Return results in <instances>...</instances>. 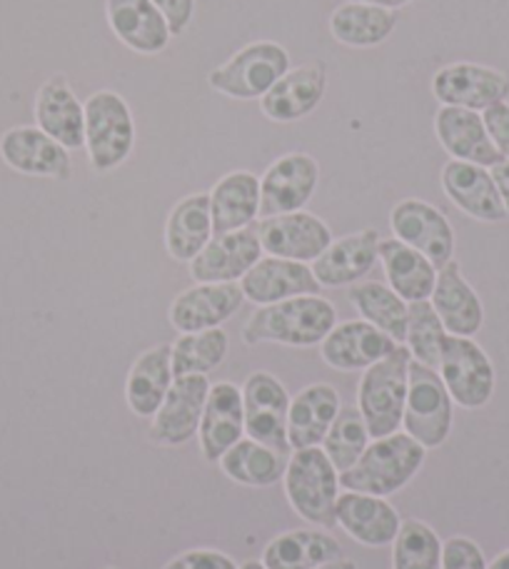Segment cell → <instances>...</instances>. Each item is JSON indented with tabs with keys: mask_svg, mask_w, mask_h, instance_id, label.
Masks as SVG:
<instances>
[{
	"mask_svg": "<svg viewBox=\"0 0 509 569\" xmlns=\"http://www.w3.org/2000/svg\"><path fill=\"white\" fill-rule=\"evenodd\" d=\"M338 325V310L320 295H300L262 308L250 315L242 328V342L248 348L262 342L288 345V348H315Z\"/></svg>",
	"mask_w": 509,
	"mask_h": 569,
	"instance_id": "1",
	"label": "cell"
},
{
	"mask_svg": "<svg viewBox=\"0 0 509 569\" xmlns=\"http://www.w3.org/2000/svg\"><path fill=\"white\" fill-rule=\"evenodd\" d=\"M427 447L407 432H392L370 440L348 472L340 475V487L350 492L390 497L415 480L422 470Z\"/></svg>",
	"mask_w": 509,
	"mask_h": 569,
	"instance_id": "2",
	"label": "cell"
},
{
	"mask_svg": "<svg viewBox=\"0 0 509 569\" xmlns=\"http://www.w3.org/2000/svg\"><path fill=\"white\" fill-rule=\"evenodd\" d=\"M285 495L295 510L308 525L330 530L335 522V502L340 497V472L335 470L322 447L295 450L285 470Z\"/></svg>",
	"mask_w": 509,
	"mask_h": 569,
	"instance_id": "3",
	"label": "cell"
},
{
	"mask_svg": "<svg viewBox=\"0 0 509 569\" xmlns=\"http://www.w3.org/2000/svg\"><path fill=\"white\" fill-rule=\"evenodd\" d=\"M136 118L116 90H96L86 100V150L96 172H113L136 150Z\"/></svg>",
	"mask_w": 509,
	"mask_h": 569,
	"instance_id": "4",
	"label": "cell"
},
{
	"mask_svg": "<svg viewBox=\"0 0 509 569\" xmlns=\"http://www.w3.org/2000/svg\"><path fill=\"white\" fill-rule=\"evenodd\" d=\"M412 355L400 345L385 360L375 362L362 372L358 388V410L372 440L397 432L402 427L405 402H407V370Z\"/></svg>",
	"mask_w": 509,
	"mask_h": 569,
	"instance_id": "5",
	"label": "cell"
},
{
	"mask_svg": "<svg viewBox=\"0 0 509 569\" xmlns=\"http://www.w3.org/2000/svg\"><path fill=\"white\" fill-rule=\"evenodd\" d=\"M292 68L290 53L275 40H255L210 70L208 83L232 100H260Z\"/></svg>",
	"mask_w": 509,
	"mask_h": 569,
	"instance_id": "6",
	"label": "cell"
},
{
	"mask_svg": "<svg viewBox=\"0 0 509 569\" xmlns=\"http://www.w3.org/2000/svg\"><path fill=\"white\" fill-rule=\"evenodd\" d=\"M452 415L455 402L440 372L412 360L410 370H407V402L402 415L405 432L427 450H435L450 437Z\"/></svg>",
	"mask_w": 509,
	"mask_h": 569,
	"instance_id": "7",
	"label": "cell"
},
{
	"mask_svg": "<svg viewBox=\"0 0 509 569\" xmlns=\"http://www.w3.org/2000/svg\"><path fill=\"white\" fill-rule=\"evenodd\" d=\"M440 378L455 405L480 410L495 395V365L472 338L447 335L442 342Z\"/></svg>",
	"mask_w": 509,
	"mask_h": 569,
	"instance_id": "8",
	"label": "cell"
},
{
	"mask_svg": "<svg viewBox=\"0 0 509 569\" xmlns=\"http://www.w3.org/2000/svg\"><path fill=\"white\" fill-rule=\"evenodd\" d=\"M242 410H246V435L270 450L290 455L288 410L290 395L270 372H252L242 385Z\"/></svg>",
	"mask_w": 509,
	"mask_h": 569,
	"instance_id": "9",
	"label": "cell"
},
{
	"mask_svg": "<svg viewBox=\"0 0 509 569\" xmlns=\"http://www.w3.org/2000/svg\"><path fill=\"white\" fill-rule=\"evenodd\" d=\"M390 230L405 246L432 262L440 270L455 260V230L440 208L420 198H405L390 210Z\"/></svg>",
	"mask_w": 509,
	"mask_h": 569,
	"instance_id": "10",
	"label": "cell"
},
{
	"mask_svg": "<svg viewBox=\"0 0 509 569\" xmlns=\"http://www.w3.org/2000/svg\"><path fill=\"white\" fill-rule=\"evenodd\" d=\"M432 96L440 106L485 113L509 98V73L480 63H447L432 76Z\"/></svg>",
	"mask_w": 509,
	"mask_h": 569,
	"instance_id": "11",
	"label": "cell"
},
{
	"mask_svg": "<svg viewBox=\"0 0 509 569\" xmlns=\"http://www.w3.org/2000/svg\"><path fill=\"white\" fill-rule=\"evenodd\" d=\"M255 232H258L265 256L308 262V266L318 260L335 240L328 222L305 210L260 218L255 222Z\"/></svg>",
	"mask_w": 509,
	"mask_h": 569,
	"instance_id": "12",
	"label": "cell"
},
{
	"mask_svg": "<svg viewBox=\"0 0 509 569\" xmlns=\"http://www.w3.org/2000/svg\"><path fill=\"white\" fill-rule=\"evenodd\" d=\"M320 182L318 160L308 152H288L260 176V218L298 212L312 200Z\"/></svg>",
	"mask_w": 509,
	"mask_h": 569,
	"instance_id": "13",
	"label": "cell"
},
{
	"mask_svg": "<svg viewBox=\"0 0 509 569\" xmlns=\"http://www.w3.org/2000/svg\"><path fill=\"white\" fill-rule=\"evenodd\" d=\"M208 395V375H182V378L172 380L160 410L152 415L150 440L166 447L190 442L198 435Z\"/></svg>",
	"mask_w": 509,
	"mask_h": 569,
	"instance_id": "14",
	"label": "cell"
},
{
	"mask_svg": "<svg viewBox=\"0 0 509 569\" xmlns=\"http://www.w3.org/2000/svg\"><path fill=\"white\" fill-rule=\"evenodd\" d=\"M0 160L10 170L28 178L70 180L73 158L60 142H56L36 126H16L0 136Z\"/></svg>",
	"mask_w": 509,
	"mask_h": 569,
	"instance_id": "15",
	"label": "cell"
},
{
	"mask_svg": "<svg viewBox=\"0 0 509 569\" xmlns=\"http://www.w3.org/2000/svg\"><path fill=\"white\" fill-rule=\"evenodd\" d=\"M246 295L240 282H196L170 302L168 318L180 335L220 328L236 315Z\"/></svg>",
	"mask_w": 509,
	"mask_h": 569,
	"instance_id": "16",
	"label": "cell"
},
{
	"mask_svg": "<svg viewBox=\"0 0 509 569\" xmlns=\"http://www.w3.org/2000/svg\"><path fill=\"white\" fill-rule=\"evenodd\" d=\"M36 128L60 142L66 150L86 148V103H80L68 76H50L33 100Z\"/></svg>",
	"mask_w": 509,
	"mask_h": 569,
	"instance_id": "17",
	"label": "cell"
},
{
	"mask_svg": "<svg viewBox=\"0 0 509 569\" xmlns=\"http://www.w3.org/2000/svg\"><path fill=\"white\" fill-rule=\"evenodd\" d=\"M328 90V68L320 60L290 68L260 98L262 116L272 123H298L320 108Z\"/></svg>",
	"mask_w": 509,
	"mask_h": 569,
	"instance_id": "18",
	"label": "cell"
},
{
	"mask_svg": "<svg viewBox=\"0 0 509 569\" xmlns=\"http://www.w3.org/2000/svg\"><path fill=\"white\" fill-rule=\"evenodd\" d=\"M262 256L258 232L255 228H242L212 236L196 260L188 262V270L196 282H240Z\"/></svg>",
	"mask_w": 509,
	"mask_h": 569,
	"instance_id": "19",
	"label": "cell"
},
{
	"mask_svg": "<svg viewBox=\"0 0 509 569\" xmlns=\"http://www.w3.org/2000/svg\"><path fill=\"white\" fill-rule=\"evenodd\" d=\"M400 345L390 335L375 328V325L365 320H350L335 325L328 338L320 342V358L332 370L355 372L372 368L375 362L385 360Z\"/></svg>",
	"mask_w": 509,
	"mask_h": 569,
	"instance_id": "20",
	"label": "cell"
},
{
	"mask_svg": "<svg viewBox=\"0 0 509 569\" xmlns=\"http://www.w3.org/2000/svg\"><path fill=\"white\" fill-rule=\"evenodd\" d=\"M435 136L452 160L482 168H495L497 162L505 160L487 133L482 113L477 110L440 106L435 116Z\"/></svg>",
	"mask_w": 509,
	"mask_h": 569,
	"instance_id": "21",
	"label": "cell"
},
{
	"mask_svg": "<svg viewBox=\"0 0 509 569\" xmlns=\"http://www.w3.org/2000/svg\"><path fill=\"white\" fill-rule=\"evenodd\" d=\"M242 295L255 305H275L300 295H320L322 284L315 280L308 262H295L285 258L262 256L246 278L240 280Z\"/></svg>",
	"mask_w": 509,
	"mask_h": 569,
	"instance_id": "22",
	"label": "cell"
},
{
	"mask_svg": "<svg viewBox=\"0 0 509 569\" xmlns=\"http://www.w3.org/2000/svg\"><path fill=\"white\" fill-rule=\"evenodd\" d=\"M440 182L445 196L450 198L455 202V208H460L465 216L480 222H502L509 218L490 168L472 166V162L462 160H450L442 168Z\"/></svg>",
	"mask_w": 509,
	"mask_h": 569,
	"instance_id": "23",
	"label": "cell"
},
{
	"mask_svg": "<svg viewBox=\"0 0 509 569\" xmlns=\"http://www.w3.org/2000/svg\"><path fill=\"white\" fill-rule=\"evenodd\" d=\"M246 435V410H242V390L232 382L210 385V395L202 410L198 440L202 457L208 462H220L232 445Z\"/></svg>",
	"mask_w": 509,
	"mask_h": 569,
	"instance_id": "24",
	"label": "cell"
},
{
	"mask_svg": "<svg viewBox=\"0 0 509 569\" xmlns=\"http://www.w3.org/2000/svg\"><path fill=\"white\" fill-rule=\"evenodd\" d=\"M430 302L437 318L445 325L447 335L457 338H475L482 330L485 308L480 295L465 280L460 262L450 260L445 268L437 270V282L430 295Z\"/></svg>",
	"mask_w": 509,
	"mask_h": 569,
	"instance_id": "25",
	"label": "cell"
},
{
	"mask_svg": "<svg viewBox=\"0 0 509 569\" xmlns=\"http://www.w3.org/2000/svg\"><path fill=\"white\" fill-rule=\"evenodd\" d=\"M378 250L380 232L372 228L332 240L328 250L310 266L315 280L322 288H345V284L360 282L378 262Z\"/></svg>",
	"mask_w": 509,
	"mask_h": 569,
	"instance_id": "26",
	"label": "cell"
},
{
	"mask_svg": "<svg viewBox=\"0 0 509 569\" xmlns=\"http://www.w3.org/2000/svg\"><path fill=\"white\" fill-rule=\"evenodd\" d=\"M335 522L348 532L355 542L365 547L392 545L400 532L402 520L385 497L342 492L335 502Z\"/></svg>",
	"mask_w": 509,
	"mask_h": 569,
	"instance_id": "27",
	"label": "cell"
},
{
	"mask_svg": "<svg viewBox=\"0 0 509 569\" xmlns=\"http://www.w3.org/2000/svg\"><path fill=\"white\" fill-rule=\"evenodd\" d=\"M106 18L116 38L138 56H160L170 46V28L152 0H106Z\"/></svg>",
	"mask_w": 509,
	"mask_h": 569,
	"instance_id": "28",
	"label": "cell"
},
{
	"mask_svg": "<svg viewBox=\"0 0 509 569\" xmlns=\"http://www.w3.org/2000/svg\"><path fill=\"white\" fill-rule=\"evenodd\" d=\"M342 410L340 392L328 382H315L290 398L288 442L290 450L320 447Z\"/></svg>",
	"mask_w": 509,
	"mask_h": 569,
	"instance_id": "29",
	"label": "cell"
},
{
	"mask_svg": "<svg viewBox=\"0 0 509 569\" xmlns=\"http://www.w3.org/2000/svg\"><path fill=\"white\" fill-rule=\"evenodd\" d=\"M212 232H236L260 218V178L250 170H232L210 190Z\"/></svg>",
	"mask_w": 509,
	"mask_h": 569,
	"instance_id": "30",
	"label": "cell"
},
{
	"mask_svg": "<svg viewBox=\"0 0 509 569\" xmlns=\"http://www.w3.org/2000/svg\"><path fill=\"white\" fill-rule=\"evenodd\" d=\"M378 262L385 270L387 284H390L407 305L430 300L437 282V268L422 256V252L405 246V242L397 238H387L380 240Z\"/></svg>",
	"mask_w": 509,
	"mask_h": 569,
	"instance_id": "31",
	"label": "cell"
},
{
	"mask_svg": "<svg viewBox=\"0 0 509 569\" xmlns=\"http://www.w3.org/2000/svg\"><path fill=\"white\" fill-rule=\"evenodd\" d=\"M210 192H192L176 202L166 220V250L172 260L190 262L212 240Z\"/></svg>",
	"mask_w": 509,
	"mask_h": 569,
	"instance_id": "32",
	"label": "cell"
},
{
	"mask_svg": "<svg viewBox=\"0 0 509 569\" xmlns=\"http://www.w3.org/2000/svg\"><path fill=\"white\" fill-rule=\"evenodd\" d=\"M172 380V355L170 345H156L132 362L126 380V400L132 415L152 418L160 410L162 400L170 390Z\"/></svg>",
	"mask_w": 509,
	"mask_h": 569,
	"instance_id": "33",
	"label": "cell"
},
{
	"mask_svg": "<svg viewBox=\"0 0 509 569\" xmlns=\"http://www.w3.org/2000/svg\"><path fill=\"white\" fill-rule=\"evenodd\" d=\"M330 36L340 46L348 48H375L382 46L395 33L397 16L395 10H387L362 0H345L330 13Z\"/></svg>",
	"mask_w": 509,
	"mask_h": 569,
	"instance_id": "34",
	"label": "cell"
},
{
	"mask_svg": "<svg viewBox=\"0 0 509 569\" xmlns=\"http://www.w3.org/2000/svg\"><path fill=\"white\" fill-rule=\"evenodd\" d=\"M335 560H342L340 542L318 530L285 532L262 552V565L268 569H318Z\"/></svg>",
	"mask_w": 509,
	"mask_h": 569,
	"instance_id": "35",
	"label": "cell"
},
{
	"mask_svg": "<svg viewBox=\"0 0 509 569\" xmlns=\"http://www.w3.org/2000/svg\"><path fill=\"white\" fill-rule=\"evenodd\" d=\"M290 455L270 450L255 440H240L220 457V467L232 482L242 487H272L288 470Z\"/></svg>",
	"mask_w": 509,
	"mask_h": 569,
	"instance_id": "36",
	"label": "cell"
},
{
	"mask_svg": "<svg viewBox=\"0 0 509 569\" xmlns=\"http://www.w3.org/2000/svg\"><path fill=\"white\" fill-rule=\"evenodd\" d=\"M352 308L360 312L365 322L375 325L397 345H405L407 320H410V305L385 282H355L348 292Z\"/></svg>",
	"mask_w": 509,
	"mask_h": 569,
	"instance_id": "37",
	"label": "cell"
},
{
	"mask_svg": "<svg viewBox=\"0 0 509 569\" xmlns=\"http://www.w3.org/2000/svg\"><path fill=\"white\" fill-rule=\"evenodd\" d=\"M230 348L228 332L220 328L202 330V332H186L170 345L172 355V375H208L210 370L220 368Z\"/></svg>",
	"mask_w": 509,
	"mask_h": 569,
	"instance_id": "38",
	"label": "cell"
},
{
	"mask_svg": "<svg viewBox=\"0 0 509 569\" xmlns=\"http://www.w3.org/2000/svg\"><path fill=\"white\" fill-rule=\"evenodd\" d=\"M370 432L365 425L362 415L358 408H342L338 418H335L332 427L322 440V452L328 455L335 470L340 475L348 472L350 467L360 460L365 447L370 445Z\"/></svg>",
	"mask_w": 509,
	"mask_h": 569,
	"instance_id": "39",
	"label": "cell"
},
{
	"mask_svg": "<svg viewBox=\"0 0 509 569\" xmlns=\"http://www.w3.org/2000/svg\"><path fill=\"white\" fill-rule=\"evenodd\" d=\"M392 545V569H442L440 537L422 520H405Z\"/></svg>",
	"mask_w": 509,
	"mask_h": 569,
	"instance_id": "40",
	"label": "cell"
},
{
	"mask_svg": "<svg viewBox=\"0 0 509 569\" xmlns=\"http://www.w3.org/2000/svg\"><path fill=\"white\" fill-rule=\"evenodd\" d=\"M447 338L445 325L437 318L430 300L410 302V320H407L405 348L410 350L412 360L425 368L437 370L442 358V342Z\"/></svg>",
	"mask_w": 509,
	"mask_h": 569,
	"instance_id": "41",
	"label": "cell"
},
{
	"mask_svg": "<svg viewBox=\"0 0 509 569\" xmlns=\"http://www.w3.org/2000/svg\"><path fill=\"white\" fill-rule=\"evenodd\" d=\"M442 569H487L480 545L470 537H450L442 545Z\"/></svg>",
	"mask_w": 509,
	"mask_h": 569,
	"instance_id": "42",
	"label": "cell"
},
{
	"mask_svg": "<svg viewBox=\"0 0 509 569\" xmlns=\"http://www.w3.org/2000/svg\"><path fill=\"white\" fill-rule=\"evenodd\" d=\"M152 6L160 10V16L166 18L172 38H178L190 28L192 18H196L198 0H152Z\"/></svg>",
	"mask_w": 509,
	"mask_h": 569,
	"instance_id": "43",
	"label": "cell"
},
{
	"mask_svg": "<svg viewBox=\"0 0 509 569\" xmlns=\"http://www.w3.org/2000/svg\"><path fill=\"white\" fill-rule=\"evenodd\" d=\"M162 569H240L228 555L216 550H190L170 560Z\"/></svg>",
	"mask_w": 509,
	"mask_h": 569,
	"instance_id": "44",
	"label": "cell"
},
{
	"mask_svg": "<svg viewBox=\"0 0 509 569\" xmlns=\"http://www.w3.org/2000/svg\"><path fill=\"white\" fill-rule=\"evenodd\" d=\"M485 128L490 133V140L495 142V148L500 150V156L509 160V103H497L492 108H487L482 113Z\"/></svg>",
	"mask_w": 509,
	"mask_h": 569,
	"instance_id": "45",
	"label": "cell"
},
{
	"mask_svg": "<svg viewBox=\"0 0 509 569\" xmlns=\"http://www.w3.org/2000/svg\"><path fill=\"white\" fill-rule=\"evenodd\" d=\"M490 172H492V178H495L497 190H500V198H502L505 210H507V216H509V160L497 162L495 168H490Z\"/></svg>",
	"mask_w": 509,
	"mask_h": 569,
	"instance_id": "46",
	"label": "cell"
},
{
	"mask_svg": "<svg viewBox=\"0 0 509 569\" xmlns=\"http://www.w3.org/2000/svg\"><path fill=\"white\" fill-rule=\"evenodd\" d=\"M362 3H372V6H380V8H387V10H400L405 6L415 3V0H362Z\"/></svg>",
	"mask_w": 509,
	"mask_h": 569,
	"instance_id": "47",
	"label": "cell"
},
{
	"mask_svg": "<svg viewBox=\"0 0 509 569\" xmlns=\"http://www.w3.org/2000/svg\"><path fill=\"white\" fill-rule=\"evenodd\" d=\"M318 569H358V567H355V562H350V560H335V562H328Z\"/></svg>",
	"mask_w": 509,
	"mask_h": 569,
	"instance_id": "48",
	"label": "cell"
},
{
	"mask_svg": "<svg viewBox=\"0 0 509 569\" xmlns=\"http://www.w3.org/2000/svg\"><path fill=\"white\" fill-rule=\"evenodd\" d=\"M487 569H509V550L507 552H502L500 557H497V560L487 567Z\"/></svg>",
	"mask_w": 509,
	"mask_h": 569,
	"instance_id": "49",
	"label": "cell"
},
{
	"mask_svg": "<svg viewBox=\"0 0 509 569\" xmlns=\"http://www.w3.org/2000/svg\"><path fill=\"white\" fill-rule=\"evenodd\" d=\"M240 569H268V567H265L262 562H255V560H250V562H246V565H242Z\"/></svg>",
	"mask_w": 509,
	"mask_h": 569,
	"instance_id": "50",
	"label": "cell"
}]
</instances>
